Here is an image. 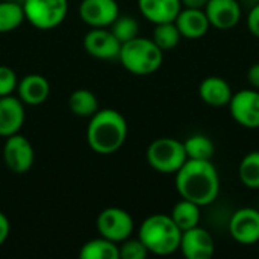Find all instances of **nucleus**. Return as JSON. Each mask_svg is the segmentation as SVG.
I'll list each match as a JSON object with an SVG mask.
<instances>
[{"label":"nucleus","instance_id":"12","mask_svg":"<svg viewBox=\"0 0 259 259\" xmlns=\"http://www.w3.org/2000/svg\"><path fill=\"white\" fill-rule=\"evenodd\" d=\"M83 47L87 53L96 59H115L118 58L121 42L106 27H93L83 36Z\"/></svg>","mask_w":259,"mask_h":259},{"label":"nucleus","instance_id":"1","mask_svg":"<svg viewBox=\"0 0 259 259\" xmlns=\"http://www.w3.org/2000/svg\"><path fill=\"white\" fill-rule=\"evenodd\" d=\"M175 185L181 199L208 206L220 194V176L211 161L187 159L175 173Z\"/></svg>","mask_w":259,"mask_h":259},{"label":"nucleus","instance_id":"2","mask_svg":"<svg viewBox=\"0 0 259 259\" xmlns=\"http://www.w3.org/2000/svg\"><path fill=\"white\" fill-rule=\"evenodd\" d=\"M127 138V121L115 109H99L87 129L90 149L97 155H112L118 152Z\"/></svg>","mask_w":259,"mask_h":259},{"label":"nucleus","instance_id":"33","mask_svg":"<svg viewBox=\"0 0 259 259\" xmlns=\"http://www.w3.org/2000/svg\"><path fill=\"white\" fill-rule=\"evenodd\" d=\"M209 0H181L182 8H193V9H205Z\"/></svg>","mask_w":259,"mask_h":259},{"label":"nucleus","instance_id":"10","mask_svg":"<svg viewBox=\"0 0 259 259\" xmlns=\"http://www.w3.org/2000/svg\"><path fill=\"white\" fill-rule=\"evenodd\" d=\"M229 235L234 241L243 246L259 243V211L255 208L237 209L228 225Z\"/></svg>","mask_w":259,"mask_h":259},{"label":"nucleus","instance_id":"29","mask_svg":"<svg viewBox=\"0 0 259 259\" xmlns=\"http://www.w3.org/2000/svg\"><path fill=\"white\" fill-rule=\"evenodd\" d=\"M18 79L15 71L8 65H0V97L12 96L17 91Z\"/></svg>","mask_w":259,"mask_h":259},{"label":"nucleus","instance_id":"19","mask_svg":"<svg viewBox=\"0 0 259 259\" xmlns=\"http://www.w3.org/2000/svg\"><path fill=\"white\" fill-rule=\"evenodd\" d=\"M141 15L153 24L175 21L182 9L181 0H138Z\"/></svg>","mask_w":259,"mask_h":259},{"label":"nucleus","instance_id":"35","mask_svg":"<svg viewBox=\"0 0 259 259\" xmlns=\"http://www.w3.org/2000/svg\"><path fill=\"white\" fill-rule=\"evenodd\" d=\"M253 2H259V0H253Z\"/></svg>","mask_w":259,"mask_h":259},{"label":"nucleus","instance_id":"17","mask_svg":"<svg viewBox=\"0 0 259 259\" xmlns=\"http://www.w3.org/2000/svg\"><path fill=\"white\" fill-rule=\"evenodd\" d=\"M181 35L188 39H199L206 35L211 24L205 14V9L182 8L175 20Z\"/></svg>","mask_w":259,"mask_h":259},{"label":"nucleus","instance_id":"16","mask_svg":"<svg viewBox=\"0 0 259 259\" xmlns=\"http://www.w3.org/2000/svg\"><path fill=\"white\" fill-rule=\"evenodd\" d=\"M18 99L27 106H38L42 105L50 96V83L49 80L36 73L24 76L18 80L17 85Z\"/></svg>","mask_w":259,"mask_h":259},{"label":"nucleus","instance_id":"23","mask_svg":"<svg viewBox=\"0 0 259 259\" xmlns=\"http://www.w3.org/2000/svg\"><path fill=\"white\" fill-rule=\"evenodd\" d=\"M184 143L185 153L188 159H199V161H211L215 153V146L211 138L202 134H196L188 137Z\"/></svg>","mask_w":259,"mask_h":259},{"label":"nucleus","instance_id":"22","mask_svg":"<svg viewBox=\"0 0 259 259\" xmlns=\"http://www.w3.org/2000/svg\"><path fill=\"white\" fill-rule=\"evenodd\" d=\"M68 108L77 117L91 118L99 111V99L93 91L85 90V88H79L70 94Z\"/></svg>","mask_w":259,"mask_h":259},{"label":"nucleus","instance_id":"20","mask_svg":"<svg viewBox=\"0 0 259 259\" xmlns=\"http://www.w3.org/2000/svg\"><path fill=\"white\" fill-rule=\"evenodd\" d=\"M200 208H202V206H199V205L194 203V202L181 199V200L173 206L170 217H171L173 222L178 225V228L184 232V231H188V229H191V228L199 226L200 217H202Z\"/></svg>","mask_w":259,"mask_h":259},{"label":"nucleus","instance_id":"26","mask_svg":"<svg viewBox=\"0 0 259 259\" xmlns=\"http://www.w3.org/2000/svg\"><path fill=\"white\" fill-rule=\"evenodd\" d=\"M181 38H182V35H181V32H179V29H178L175 21H167V23L155 24L152 39L155 41V44L162 52L175 49L181 42Z\"/></svg>","mask_w":259,"mask_h":259},{"label":"nucleus","instance_id":"32","mask_svg":"<svg viewBox=\"0 0 259 259\" xmlns=\"http://www.w3.org/2000/svg\"><path fill=\"white\" fill-rule=\"evenodd\" d=\"M247 80H249V83H250L252 88L259 90V62L253 64L249 68V71H247Z\"/></svg>","mask_w":259,"mask_h":259},{"label":"nucleus","instance_id":"5","mask_svg":"<svg viewBox=\"0 0 259 259\" xmlns=\"http://www.w3.org/2000/svg\"><path fill=\"white\" fill-rule=\"evenodd\" d=\"M149 165L162 175H175L188 159L184 143L176 138H158L146 150Z\"/></svg>","mask_w":259,"mask_h":259},{"label":"nucleus","instance_id":"34","mask_svg":"<svg viewBox=\"0 0 259 259\" xmlns=\"http://www.w3.org/2000/svg\"><path fill=\"white\" fill-rule=\"evenodd\" d=\"M0 2H20L21 3L23 0H0Z\"/></svg>","mask_w":259,"mask_h":259},{"label":"nucleus","instance_id":"28","mask_svg":"<svg viewBox=\"0 0 259 259\" xmlns=\"http://www.w3.org/2000/svg\"><path fill=\"white\" fill-rule=\"evenodd\" d=\"M118 249L121 259H146L149 255V250L140 238L134 240L129 237L121 243V246H118Z\"/></svg>","mask_w":259,"mask_h":259},{"label":"nucleus","instance_id":"9","mask_svg":"<svg viewBox=\"0 0 259 259\" xmlns=\"http://www.w3.org/2000/svg\"><path fill=\"white\" fill-rule=\"evenodd\" d=\"M3 159L6 167L17 175L29 171L35 161V152L30 141L20 134L8 137L3 146Z\"/></svg>","mask_w":259,"mask_h":259},{"label":"nucleus","instance_id":"24","mask_svg":"<svg viewBox=\"0 0 259 259\" xmlns=\"http://www.w3.org/2000/svg\"><path fill=\"white\" fill-rule=\"evenodd\" d=\"M24 11L20 2H0V33H9L24 21Z\"/></svg>","mask_w":259,"mask_h":259},{"label":"nucleus","instance_id":"3","mask_svg":"<svg viewBox=\"0 0 259 259\" xmlns=\"http://www.w3.org/2000/svg\"><path fill=\"white\" fill-rule=\"evenodd\" d=\"M182 231L167 214H153L147 217L138 231V238L143 241L149 253L168 256L179 250Z\"/></svg>","mask_w":259,"mask_h":259},{"label":"nucleus","instance_id":"7","mask_svg":"<svg viewBox=\"0 0 259 259\" xmlns=\"http://www.w3.org/2000/svg\"><path fill=\"white\" fill-rule=\"evenodd\" d=\"M96 226L100 237L118 244L132 237L134 219L127 211L117 206H109L97 215Z\"/></svg>","mask_w":259,"mask_h":259},{"label":"nucleus","instance_id":"18","mask_svg":"<svg viewBox=\"0 0 259 259\" xmlns=\"http://www.w3.org/2000/svg\"><path fill=\"white\" fill-rule=\"evenodd\" d=\"M200 99L212 108L228 106L234 93L231 85L220 76H208L199 85Z\"/></svg>","mask_w":259,"mask_h":259},{"label":"nucleus","instance_id":"30","mask_svg":"<svg viewBox=\"0 0 259 259\" xmlns=\"http://www.w3.org/2000/svg\"><path fill=\"white\" fill-rule=\"evenodd\" d=\"M247 27L253 36L259 38V2H256V5L250 9L247 15Z\"/></svg>","mask_w":259,"mask_h":259},{"label":"nucleus","instance_id":"27","mask_svg":"<svg viewBox=\"0 0 259 259\" xmlns=\"http://www.w3.org/2000/svg\"><path fill=\"white\" fill-rule=\"evenodd\" d=\"M109 27H111L109 30L121 44L134 39L135 36H138L140 32L138 21L131 15H118Z\"/></svg>","mask_w":259,"mask_h":259},{"label":"nucleus","instance_id":"6","mask_svg":"<svg viewBox=\"0 0 259 259\" xmlns=\"http://www.w3.org/2000/svg\"><path fill=\"white\" fill-rule=\"evenodd\" d=\"M24 18L39 30L58 27L67 17L68 0H23Z\"/></svg>","mask_w":259,"mask_h":259},{"label":"nucleus","instance_id":"4","mask_svg":"<svg viewBox=\"0 0 259 259\" xmlns=\"http://www.w3.org/2000/svg\"><path fill=\"white\" fill-rule=\"evenodd\" d=\"M118 59L129 73L137 76H147L161 68L164 52L155 44L152 38L135 36L134 39L121 44Z\"/></svg>","mask_w":259,"mask_h":259},{"label":"nucleus","instance_id":"21","mask_svg":"<svg viewBox=\"0 0 259 259\" xmlns=\"http://www.w3.org/2000/svg\"><path fill=\"white\" fill-rule=\"evenodd\" d=\"M80 259H120L118 244L108 238H94L85 243L79 252Z\"/></svg>","mask_w":259,"mask_h":259},{"label":"nucleus","instance_id":"14","mask_svg":"<svg viewBox=\"0 0 259 259\" xmlns=\"http://www.w3.org/2000/svg\"><path fill=\"white\" fill-rule=\"evenodd\" d=\"M205 14L211 27L217 30L234 29L243 17L241 6L237 0H209L205 6Z\"/></svg>","mask_w":259,"mask_h":259},{"label":"nucleus","instance_id":"8","mask_svg":"<svg viewBox=\"0 0 259 259\" xmlns=\"http://www.w3.org/2000/svg\"><path fill=\"white\" fill-rule=\"evenodd\" d=\"M231 117L244 129H259V90H241L228 105Z\"/></svg>","mask_w":259,"mask_h":259},{"label":"nucleus","instance_id":"31","mask_svg":"<svg viewBox=\"0 0 259 259\" xmlns=\"http://www.w3.org/2000/svg\"><path fill=\"white\" fill-rule=\"evenodd\" d=\"M9 232H11L9 220H8V217L0 211V247H2V246H3V243L8 240Z\"/></svg>","mask_w":259,"mask_h":259},{"label":"nucleus","instance_id":"13","mask_svg":"<svg viewBox=\"0 0 259 259\" xmlns=\"http://www.w3.org/2000/svg\"><path fill=\"white\" fill-rule=\"evenodd\" d=\"M120 15L115 0H82L79 17L90 27H109Z\"/></svg>","mask_w":259,"mask_h":259},{"label":"nucleus","instance_id":"25","mask_svg":"<svg viewBox=\"0 0 259 259\" xmlns=\"http://www.w3.org/2000/svg\"><path fill=\"white\" fill-rule=\"evenodd\" d=\"M238 178L249 190H259V150L249 152L238 165Z\"/></svg>","mask_w":259,"mask_h":259},{"label":"nucleus","instance_id":"11","mask_svg":"<svg viewBox=\"0 0 259 259\" xmlns=\"http://www.w3.org/2000/svg\"><path fill=\"white\" fill-rule=\"evenodd\" d=\"M179 250L187 259H209L215 253V241L209 231L196 226L182 232Z\"/></svg>","mask_w":259,"mask_h":259},{"label":"nucleus","instance_id":"15","mask_svg":"<svg viewBox=\"0 0 259 259\" xmlns=\"http://www.w3.org/2000/svg\"><path fill=\"white\" fill-rule=\"evenodd\" d=\"M24 106L18 97H0V137L8 138L20 132L24 124Z\"/></svg>","mask_w":259,"mask_h":259}]
</instances>
